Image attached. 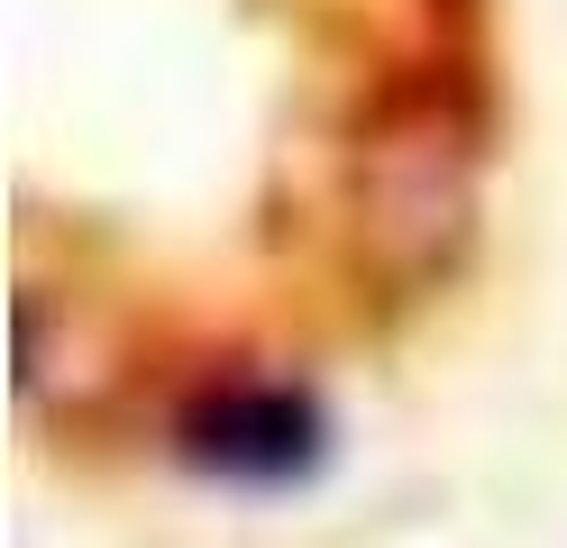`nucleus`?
<instances>
[{
    "mask_svg": "<svg viewBox=\"0 0 567 548\" xmlns=\"http://www.w3.org/2000/svg\"><path fill=\"white\" fill-rule=\"evenodd\" d=\"M184 457L210 475H238V485H284L321 457V402L293 384H229L193 402L184 421Z\"/></svg>",
    "mask_w": 567,
    "mask_h": 548,
    "instance_id": "obj_1",
    "label": "nucleus"
}]
</instances>
